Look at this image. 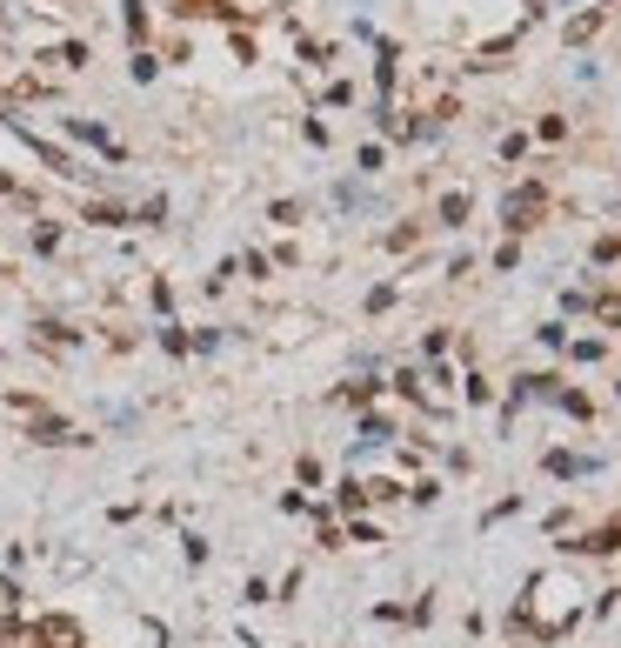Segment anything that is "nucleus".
<instances>
[{
  "mask_svg": "<svg viewBox=\"0 0 621 648\" xmlns=\"http://www.w3.org/2000/svg\"><path fill=\"white\" fill-rule=\"evenodd\" d=\"M34 635H41V648H80V622L74 615H41Z\"/></svg>",
  "mask_w": 621,
  "mask_h": 648,
  "instance_id": "nucleus-1",
  "label": "nucleus"
},
{
  "mask_svg": "<svg viewBox=\"0 0 621 648\" xmlns=\"http://www.w3.org/2000/svg\"><path fill=\"white\" fill-rule=\"evenodd\" d=\"M535 214H542V188L528 181L521 194H508V227H535Z\"/></svg>",
  "mask_w": 621,
  "mask_h": 648,
  "instance_id": "nucleus-2",
  "label": "nucleus"
},
{
  "mask_svg": "<svg viewBox=\"0 0 621 648\" xmlns=\"http://www.w3.org/2000/svg\"><path fill=\"white\" fill-rule=\"evenodd\" d=\"M0 648H41V635L21 628V622H0Z\"/></svg>",
  "mask_w": 621,
  "mask_h": 648,
  "instance_id": "nucleus-3",
  "label": "nucleus"
},
{
  "mask_svg": "<svg viewBox=\"0 0 621 648\" xmlns=\"http://www.w3.org/2000/svg\"><path fill=\"white\" fill-rule=\"evenodd\" d=\"M67 435H74V428H67V422H54V415H41V422H34V442H67Z\"/></svg>",
  "mask_w": 621,
  "mask_h": 648,
  "instance_id": "nucleus-4",
  "label": "nucleus"
},
{
  "mask_svg": "<svg viewBox=\"0 0 621 648\" xmlns=\"http://www.w3.org/2000/svg\"><path fill=\"white\" fill-rule=\"evenodd\" d=\"M581 548H588V555H608V548H621V528H595Z\"/></svg>",
  "mask_w": 621,
  "mask_h": 648,
  "instance_id": "nucleus-5",
  "label": "nucleus"
},
{
  "mask_svg": "<svg viewBox=\"0 0 621 648\" xmlns=\"http://www.w3.org/2000/svg\"><path fill=\"white\" fill-rule=\"evenodd\" d=\"M595 27H601V14H575L568 21V41H595Z\"/></svg>",
  "mask_w": 621,
  "mask_h": 648,
  "instance_id": "nucleus-6",
  "label": "nucleus"
},
{
  "mask_svg": "<svg viewBox=\"0 0 621 648\" xmlns=\"http://www.w3.org/2000/svg\"><path fill=\"white\" fill-rule=\"evenodd\" d=\"M441 221L462 227V221H468V194H448V201H441Z\"/></svg>",
  "mask_w": 621,
  "mask_h": 648,
  "instance_id": "nucleus-7",
  "label": "nucleus"
},
{
  "mask_svg": "<svg viewBox=\"0 0 621 648\" xmlns=\"http://www.w3.org/2000/svg\"><path fill=\"white\" fill-rule=\"evenodd\" d=\"M47 60H60V67H80V60H87V47H80V41H67V47H54Z\"/></svg>",
  "mask_w": 621,
  "mask_h": 648,
  "instance_id": "nucleus-8",
  "label": "nucleus"
}]
</instances>
